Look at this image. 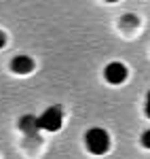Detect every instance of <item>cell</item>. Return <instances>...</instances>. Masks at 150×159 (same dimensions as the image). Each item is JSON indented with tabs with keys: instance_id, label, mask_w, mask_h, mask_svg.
Segmentation results:
<instances>
[{
	"instance_id": "1",
	"label": "cell",
	"mask_w": 150,
	"mask_h": 159,
	"mask_svg": "<svg viewBox=\"0 0 150 159\" xmlns=\"http://www.w3.org/2000/svg\"><path fill=\"white\" fill-rule=\"evenodd\" d=\"M85 144H87L89 153L93 155H104L110 148V134L101 127H91L85 134Z\"/></svg>"
},
{
	"instance_id": "2",
	"label": "cell",
	"mask_w": 150,
	"mask_h": 159,
	"mask_svg": "<svg viewBox=\"0 0 150 159\" xmlns=\"http://www.w3.org/2000/svg\"><path fill=\"white\" fill-rule=\"evenodd\" d=\"M63 125V108L59 104L49 106L40 117H38V127L45 132H59Z\"/></svg>"
},
{
	"instance_id": "3",
	"label": "cell",
	"mask_w": 150,
	"mask_h": 159,
	"mask_svg": "<svg viewBox=\"0 0 150 159\" xmlns=\"http://www.w3.org/2000/svg\"><path fill=\"white\" fill-rule=\"evenodd\" d=\"M127 66L123 61H110L108 66H106V70H104V76H106V81L110 83V85H121V83H125L127 81Z\"/></svg>"
},
{
	"instance_id": "4",
	"label": "cell",
	"mask_w": 150,
	"mask_h": 159,
	"mask_svg": "<svg viewBox=\"0 0 150 159\" xmlns=\"http://www.w3.org/2000/svg\"><path fill=\"white\" fill-rule=\"evenodd\" d=\"M11 70L15 74H30L34 70V60L30 55H15L11 60Z\"/></svg>"
},
{
	"instance_id": "5",
	"label": "cell",
	"mask_w": 150,
	"mask_h": 159,
	"mask_svg": "<svg viewBox=\"0 0 150 159\" xmlns=\"http://www.w3.org/2000/svg\"><path fill=\"white\" fill-rule=\"evenodd\" d=\"M19 127H21V132H25L28 136H34L38 129H40V127H38V117H34V115L21 117V119H19Z\"/></svg>"
},
{
	"instance_id": "6",
	"label": "cell",
	"mask_w": 150,
	"mask_h": 159,
	"mask_svg": "<svg viewBox=\"0 0 150 159\" xmlns=\"http://www.w3.org/2000/svg\"><path fill=\"white\" fill-rule=\"evenodd\" d=\"M142 144L146 148H150V129H146V132L142 134Z\"/></svg>"
},
{
	"instance_id": "7",
	"label": "cell",
	"mask_w": 150,
	"mask_h": 159,
	"mask_svg": "<svg viewBox=\"0 0 150 159\" xmlns=\"http://www.w3.org/2000/svg\"><path fill=\"white\" fill-rule=\"evenodd\" d=\"M123 21H125L127 25H135V24H138V19H135V15H125V17H123Z\"/></svg>"
},
{
	"instance_id": "8",
	"label": "cell",
	"mask_w": 150,
	"mask_h": 159,
	"mask_svg": "<svg viewBox=\"0 0 150 159\" xmlns=\"http://www.w3.org/2000/svg\"><path fill=\"white\" fill-rule=\"evenodd\" d=\"M4 45H6V34H4V32H0V49H2Z\"/></svg>"
},
{
	"instance_id": "9",
	"label": "cell",
	"mask_w": 150,
	"mask_h": 159,
	"mask_svg": "<svg viewBox=\"0 0 150 159\" xmlns=\"http://www.w3.org/2000/svg\"><path fill=\"white\" fill-rule=\"evenodd\" d=\"M144 110H146V117L150 119V102H146V108H144Z\"/></svg>"
},
{
	"instance_id": "10",
	"label": "cell",
	"mask_w": 150,
	"mask_h": 159,
	"mask_svg": "<svg viewBox=\"0 0 150 159\" xmlns=\"http://www.w3.org/2000/svg\"><path fill=\"white\" fill-rule=\"evenodd\" d=\"M146 102H150V89H148V93H146Z\"/></svg>"
},
{
	"instance_id": "11",
	"label": "cell",
	"mask_w": 150,
	"mask_h": 159,
	"mask_svg": "<svg viewBox=\"0 0 150 159\" xmlns=\"http://www.w3.org/2000/svg\"><path fill=\"white\" fill-rule=\"evenodd\" d=\"M106 2H118V0H106Z\"/></svg>"
}]
</instances>
